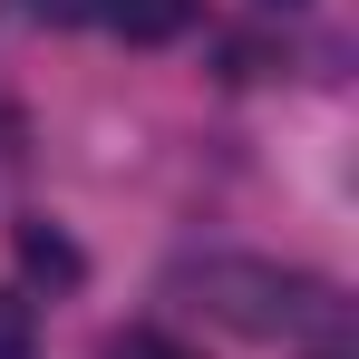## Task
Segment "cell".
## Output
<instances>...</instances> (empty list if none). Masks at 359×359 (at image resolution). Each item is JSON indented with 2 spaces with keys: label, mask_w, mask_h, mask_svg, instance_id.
<instances>
[{
  "label": "cell",
  "mask_w": 359,
  "mask_h": 359,
  "mask_svg": "<svg viewBox=\"0 0 359 359\" xmlns=\"http://www.w3.org/2000/svg\"><path fill=\"white\" fill-rule=\"evenodd\" d=\"M175 292L233 330V340H330L350 330V301L320 272H292V262H262V252H204V262H175Z\"/></svg>",
  "instance_id": "6da1fadb"
},
{
  "label": "cell",
  "mask_w": 359,
  "mask_h": 359,
  "mask_svg": "<svg viewBox=\"0 0 359 359\" xmlns=\"http://www.w3.org/2000/svg\"><path fill=\"white\" fill-rule=\"evenodd\" d=\"M107 359H184V350L156 340V330H126V340H107Z\"/></svg>",
  "instance_id": "5b68a950"
},
{
  "label": "cell",
  "mask_w": 359,
  "mask_h": 359,
  "mask_svg": "<svg viewBox=\"0 0 359 359\" xmlns=\"http://www.w3.org/2000/svg\"><path fill=\"white\" fill-rule=\"evenodd\" d=\"M39 20H97V0H29Z\"/></svg>",
  "instance_id": "8992f818"
},
{
  "label": "cell",
  "mask_w": 359,
  "mask_h": 359,
  "mask_svg": "<svg viewBox=\"0 0 359 359\" xmlns=\"http://www.w3.org/2000/svg\"><path fill=\"white\" fill-rule=\"evenodd\" d=\"M10 243H20V272H29V282H49V292H78V282H88V252H78L59 224H20Z\"/></svg>",
  "instance_id": "3957f363"
},
{
  "label": "cell",
  "mask_w": 359,
  "mask_h": 359,
  "mask_svg": "<svg viewBox=\"0 0 359 359\" xmlns=\"http://www.w3.org/2000/svg\"><path fill=\"white\" fill-rule=\"evenodd\" d=\"M29 350H39V311L20 292H0V359H29Z\"/></svg>",
  "instance_id": "277c9868"
},
{
  "label": "cell",
  "mask_w": 359,
  "mask_h": 359,
  "mask_svg": "<svg viewBox=\"0 0 359 359\" xmlns=\"http://www.w3.org/2000/svg\"><path fill=\"white\" fill-rule=\"evenodd\" d=\"M311 359H340V350H311Z\"/></svg>",
  "instance_id": "52a82bcc"
},
{
  "label": "cell",
  "mask_w": 359,
  "mask_h": 359,
  "mask_svg": "<svg viewBox=\"0 0 359 359\" xmlns=\"http://www.w3.org/2000/svg\"><path fill=\"white\" fill-rule=\"evenodd\" d=\"M97 20L117 39H136V49H165V39L194 29V0H97Z\"/></svg>",
  "instance_id": "7a4b0ae2"
}]
</instances>
